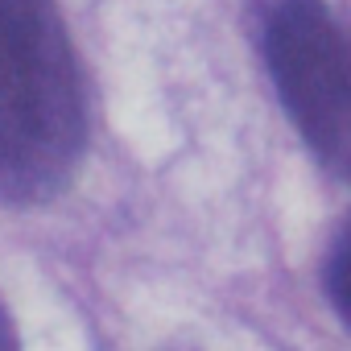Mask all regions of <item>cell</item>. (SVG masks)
Here are the masks:
<instances>
[{
  "label": "cell",
  "instance_id": "cell-1",
  "mask_svg": "<svg viewBox=\"0 0 351 351\" xmlns=\"http://www.w3.org/2000/svg\"><path fill=\"white\" fill-rule=\"evenodd\" d=\"M83 141V79L54 0H0V199L58 195Z\"/></svg>",
  "mask_w": 351,
  "mask_h": 351
},
{
  "label": "cell",
  "instance_id": "cell-2",
  "mask_svg": "<svg viewBox=\"0 0 351 351\" xmlns=\"http://www.w3.org/2000/svg\"><path fill=\"white\" fill-rule=\"evenodd\" d=\"M265 58L314 157L351 182V38L343 25L322 0H277L265 13Z\"/></svg>",
  "mask_w": 351,
  "mask_h": 351
},
{
  "label": "cell",
  "instance_id": "cell-3",
  "mask_svg": "<svg viewBox=\"0 0 351 351\" xmlns=\"http://www.w3.org/2000/svg\"><path fill=\"white\" fill-rule=\"evenodd\" d=\"M326 293H330L335 310L351 326V223L330 244V256H326Z\"/></svg>",
  "mask_w": 351,
  "mask_h": 351
},
{
  "label": "cell",
  "instance_id": "cell-4",
  "mask_svg": "<svg viewBox=\"0 0 351 351\" xmlns=\"http://www.w3.org/2000/svg\"><path fill=\"white\" fill-rule=\"evenodd\" d=\"M0 351H17V330H13V318L0 302Z\"/></svg>",
  "mask_w": 351,
  "mask_h": 351
}]
</instances>
